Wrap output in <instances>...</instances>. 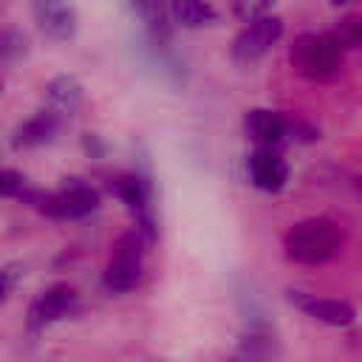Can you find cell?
<instances>
[{
	"label": "cell",
	"instance_id": "1",
	"mask_svg": "<svg viewBox=\"0 0 362 362\" xmlns=\"http://www.w3.org/2000/svg\"><path fill=\"white\" fill-rule=\"evenodd\" d=\"M345 243V229L334 218H305L283 235V249L303 266H320L331 260Z\"/></svg>",
	"mask_w": 362,
	"mask_h": 362
},
{
	"label": "cell",
	"instance_id": "2",
	"mask_svg": "<svg viewBox=\"0 0 362 362\" xmlns=\"http://www.w3.org/2000/svg\"><path fill=\"white\" fill-rule=\"evenodd\" d=\"M342 48L337 34H300L288 48V62L300 76L322 82L339 74Z\"/></svg>",
	"mask_w": 362,
	"mask_h": 362
},
{
	"label": "cell",
	"instance_id": "3",
	"mask_svg": "<svg viewBox=\"0 0 362 362\" xmlns=\"http://www.w3.org/2000/svg\"><path fill=\"white\" fill-rule=\"evenodd\" d=\"M144 246H147V240L141 238L139 229L124 232V235H119L113 240L110 257H107V266H105V274H102V286L107 291L124 294V291H133L141 283V274H144Z\"/></svg>",
	"mask_w": 362,
	"mask_h": 362
},
{
	"label": "cell",
	"instance_id": "4",
	"mask_svg": "<svg viewBox=\"0 0 362 362\" xmlns=\"http://www.w3.org/2000/svg\"><path fill=\"white\" fill-rule=\"evenodd\" d=\"M31 206L51 221H79L99 209V192L96 187L79 178H71L59 189H51V192L37 189L31 198Z\"/></svg>",
	"mask_w": 362,
	"mask_h": 362
},
{
	"label": "cell",
	"instance_id": "5",
	"mask_svg": "<svg viewBox=\"0 0 362 362\" xmlns=\"http://www.w3.org/2000/svg\"><path fill=\"white\" fill-rule=\"evenodd\" d=\"M107 189L124 201V206L130 209L133 221H136V229L141 232V238L147 243L156 240V215H153V189H150V181L139 173H116L110 175L107 181Z\"/></svg>",
	"mask_w": 362,
	"mask_h": 362
},
{
	"label": "cell",
	"instance_id": "6",
	"mask_svg": "<svg viewBox=\"0 0 362 362\" xmlns=\"http://www.w3.org/2000/svg\"><path fill=\"white\" fill-rule=\"evenodd\" d=\"M283 37V20L263 14L246 23V28H240V34L232 42V59L238 65H252L257 62L277 40Z\"/></svg>",
	"mask_w": 362,
	"mask_h": 362
},
{
	"label": "cell",
	"instance_id": "7",
	"mask_svg": "<svg viewBox=\"0 0 362 362\" xmlns=\"http://www.w3.org/2000/svg\"><path fill=\"white\" fill-rule=\"evenodd\" d=\"M79 303V294L71 283H54L40 291L28 305V331H42L62 317H68Z\"/></svg>",
	"mask_w": 362,
	"mask_h": 362
},
{
	"label": "cell",
	"instance_id": "8",
	"mask_svg": "<svg viewBox=\"0 0 362 362\" xmlns=\"http://www.w3.org/2000/svg\"><path fill=\"white\" fill-rule=\"evenodd\" d=\"M243 124H246V133L255 141V147H280L283 150L288 141H294L291 139V127H294L291 116L255 107V110L246 113Z\"/></svg>",
	"mask_w": 362,
	"mask_h": 362
},
{
	"label": "cell",
	"instance_id": "9",
	"mask_svg": "<svg viewBox=\"0 0 362 362\" xmlns=\"http://www.w3.org/2000/svg\"><path fill=\"white\" fill-rule=\"evenodd\" d=\"M31 14L48 40L65 42L76 34V11L71 0H31Z\"/></svg>",
	"mask_w": 362,
	"mask_h": 362
},
{
	"label": "cell",
	"instance_id": "10",
	"mask_svg": "<svg viewBox=\"0 0 362 362\" xmlns=\"http://www.w3.org/2000/svg\"><path fill=\"white\" fill-rule=\"evenodd\" d=\"M246 167H249L252 184L263 192H280L288 181V164L280 147H255Z\"/></svg>",
	"mask_w": 362,
	"mask_h": 362
},
{
	"label": "cell",
	"instance_id": "11",
	"mask_svg": "<svg viewBox=\"0 0 362 362\" xmlns=\"http://www.w3.org/2000/svg\"><path fill=\"white\" fill-rule=\"evenodd\" d=\"M291 303L305 311L308 317L328 322V325H351L354 322V308L345 300H334V297H317V294H305V291H288Z\"/></svg>",
	"mask_w": 362,
	"mask_h": 362
},
{
	"label": "cell",
	"instance_id": "12",
	"mask_svg": "<svg viewBox=\"0 0 362 362\" xmlns=\"http://www.w3.org/2000/svg\"><path fill=\"white\" fill-rule=\"evenodd\" d=\"M59 127H62V119H59L51 107H45V110L34 113L31 119H25L23 124H17V130H14V136H11V147H14V150L40 147V144L51 141Z\"/></svg>",
	"mask_w": 362,
	"mask_h": 362
},
{
	"label": "cell",
	"instance_id": "13",
	"mask_svg": "<svg viewBox=\"0 0 362 362\" xmlns=\"http://www.w3.org/2000/svg\"><path fill=\"white\" fill-rule=\"evenodd\" d=\"M45 99H48L45 107H51L62 122H68L82 105V85L76 76H68V74L54 76L45 88Z\"/></svg>",
	"mask_w": 362,
	"mask_h": 362
},
{
	"label": "cell",
	"instance_id": "14",
	"mask_svg": "<svg viewBox=\"0 0 362 362\" xmlns=\"http://www.w3.org/2000/svg\"><path fill=\"white\" fill-rule=\"evenodd\" d=\"M130 6L136 8V14L141 17L147 34L156 42L170 40V0H130Z\"/></svg>",
	"mask_w": 362,
	"mask_h": 362
},
{
	"label": "cell",
	"instance_id": "15",
	"mask_svg": "<svg viewBox=\"0 0 362 362\" xmlns=\"http://www.w3.org/2000/svg\"><path fill=\"white\" fill-rule=\"evenodd\" d=\"M170 14L184 28H201V25L215 23L218 17V11L206 0H170Z\"/></svg>",
	"mask_w": 362,
	"mask_h": 362
},
{
	"label": "cell",
	"instance_id": "16",
	"mask_svg": "<svg viewBox=\"0 0 362 362\" xmlns=\"http://www.w3.org/2000/svg\"><path fill=\"white\" fill-rule=\"evenodd\" d=\"M0 192H3L6 198H20L23 204H31V198H34L37 189H31V187L25 184V178H23L17 170L6 167V170L0 173Z\"/></svg>",
	"mask_w": 362,
	"mask_h": 362
},
{
	"label": "cell",
	"instance_id": "17",
	"mask_svg": "<svg viewBox=\"0 0 362 362\" xmlns=\"http://www.w3.org/2000/svg\"><path fill=\"white\" fill-rule=\"evenodd\" d=\"M334 34L339 37V42L345 48H359L362 51V17H342L337 23Z\"/></svg>",
	"mask_w": 362,
	"mask_h": 362
},
{
	"label": "cell",
	"instance_id": "18",
	"mask_svg": "<svg viewBox=\"0 0 362 362\" xmlns=\"http://www.w3.org/2000/svg\"><path fill=\"white\" fill-rule=\"evenodd\" d=\"M274 6V0H232V11L235 17L240 20H255V17H263L269 8Z\"/></svg>",
	"mask_w": 362,
	"mask_h": 362
},
{
	"label": "cell",
	"instance_id": "19",
	"mask_svg": "<svg viewBox=\"0 0 362 362\" xmlns=\"http://www.w3.org/2000/svg\"><path fill=\"white\" fill-rule=\"evenodd\" d=\"M3 62L8 65V62H14L17 57H23L25 54V37L20 34V31H14V28H6V34H3Z\"/></svg>",
	"mask_w": 362,
	"mask_h": 362
},
{
	"label": "cell",
	"instance_id": "20",
	"mask_svg": "<svg viewBox=\"0 0 362 362\" xmlns=\"http://www.w3.org/2000/svg\"><path fill=\"white\" fill-rule=\"evenodd\" d=\"M0 277H3V303H6V300L11 297V291H14V283H17V266H14V263L3 266Z\"/></svg>",
	"mask_w": 362,
	"mask_h": 362
},
{
	"label": "cell",
	"instance_id": "21",
	"mask_svg": "<svg viewBox=\"0 0 362 362\" xmlns=\"http://www.w3.org/2000/svg\"><path fill=\"white\" fill-rule=\"evenodd\" d=\"M356 187H359V189H362V178H356Z\"/></svg>",
	"mask_w": 362,
	"mask_h": 362
},
{
	"label": "cell",
	"instance_id": "22",
	"mask_svg": "<svg viewBox=\"0 0 362 362\" xmlns=\"http://www.w3.org/2000/svg\"><path fill=\"white\" fill-rule=\"evenodd\" d=\"M334 3H348V0H334Z\"/></svg>",
	"mask_w": 362,
	"mask_h": 362
}]
</instances>
